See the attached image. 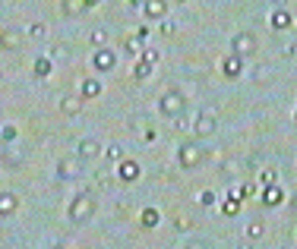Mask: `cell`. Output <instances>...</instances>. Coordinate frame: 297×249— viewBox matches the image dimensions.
Here are the masks:
<instances>
[{"mask_svg": "<svg viewBox=\"0 0 297 249\" xmlns=\"http://www.w3.org/2000/svg\"><path fill=\"white\" fill-rule=\"evenodd\" d=\"M92 214H95V196L92 193H79L67 208V218L73 224H85V221H92Z\"/></svg>", "mask_w": 297, "mask_h": 249, "instance_id": "6da1fadb", "label": "cell"}, {"mask_svg": "<svg viewBox=\"0 0 297 249\" xmlns=\"http://www.w3.org/2000/svg\"><path fill=\"white\" fill-rule=\"evenodd\" d=\"M158 110H161L164 117H174V120H177L183 110H187V98H183V92H177V89L164 92L161 101H158Z\"/></svg>", "mask_w": 297, "mask_h": 249, "instance_id": "7a4b0ae2", "label": "cell"}, {"mask_svg": "<svg viewBox=\"0 0 297 249\" xmlns=\"http://www.w3.org/2000/svg\"><path fill=\"white\" fill-rule=\"evenodd\" d=\"M92 66H95V73L114 70V66H117V54H114V50H108V48H98L92 54Z\"/></svg>", "mask_w": 297, "mask_h": 249, "instance_id": "3957f363", "label": "cell"}, {"mask_svg": "<svg viewBox=\"0 0 297 249\" xmlns=\"http://www.w3.org/2000/svg\"><path fill=\"white\" fill-rule=\"evenodd\" d=\"M231 50H234V54H240V57L256 54V38H253L250 32H240V35H234V41H231Z\"/></svg>", "mask_w": 297, "mask_h": 249, "instance_id": "277c9868", "label": "cell"}, {"mask_svg": "<svg viewBox=\"0 0 297 249\" xmlns=\"http://www.w3.org/2000/svg\"><path fill=\"white\" fill-rule=\"evenodd\" d=\"M199 158H203V151H199V145L193 142H187V145H180V151H177V161H180V167H196L199 164Z\"/></svg>", "mask_w": 297, "mask_h": 249, "instance_id": "5b68a950", "label": "cell"}, {"mask_svg": "<svg viewBox=\"0 0 297 249\" xmlns=\"http://www.w3.org/2000/svg\"><path fill=\"white\" fill-rule=\"evenodd\" d=\"M222 73H224V79H237V76L243 73V57L231 50V57L222 60Z\"/></svg>", "mask_w": 297, "mask_h": 249, "instance_id": "8992f818", "label": "cell"}, {"mask_svg": "<svg viewBox=\"0 0 297 249\" xmlns=\"http://www.w3.org/2000/svg\"><path fill=\"white\" fill-rule=\"evenodd\" d=\"M215 126H218V120H215V114L212 110H203V114L196 117V123H193V130H196V136H212L215 133Z\"/></svg>", "mask_w": 297, "mask_h": 249, "instance_id": "52a82bcc", "label": "cell"}, {"mask_svg": "<svg viewBox=\"0 0 297 249\" xmlns=\"http://www.w3.org/2000/svg\"><path fill=\"white\" fill-rule=\"evenodd\" d=\"M79 161H82V158H79ZM79 161H70V158H64V161L57 164V177H60V180H76V177H79V170H82Z\"/></svg>", "mask_w": 297, "mask_h": 249, "instance_id": "ba28073f", "label": "cell"}, {"mask_svg": "<svg viewBox=\"0 0 297 249\" xmlns=\"http://www.w3.org/2000/svg\"><path fill=\"white\" fill-rule=\"evenodd\" d=\"M101 151H104V149H101V145L95 142V139H82V142H79V149H76V154H79L82 161H95Z\"/></svg>", "mask_w": 297, "mask_h": 249, "instance_id": "9c48e42d", "label": "cell"}, {"mask_svg": "<svg viewBox=\"0 0 297 249\" xmlns=\"http://www.w3.org/2000/svg\"><path fill=\"white\" fill-rule=\"evenodd\" d=\"M117 180H124V183L139 180V164H136V161H120V164H117Z\"/></svg>", "mask_w": 297, "mask_h": 249, "instance_id": "30bf717a", "label": "cell"}, {"mask_svg": "<svg viewBox=\"0 0 297 249\" xmlns=\"http://www.w3.org/2000/svg\"><path fill=\"white\" fill-rule=\"evenodd\" d=\"M143 10H146V19H161L168 13V0H146Z\"/></svg>", "mask_w": 297, "mask_h": 249, "instance_id": "8fae6325", "label": "cell"}, {"mask_svg": "<svg viewBox=\"0 0 297 249\" xmlns=\"http://www.w3.org/2000/svg\"><path fill=\"white\" fill-rule=\"evenodd\" d=\"M294 25V19H291V13L288 10H282V6H278V10L272 13V29H278V32H285V29H291Z\"/></svg>", "mask_w": 297, "mask_h": 249, "instance_id": "7c38bea8", "label": "cell"}, {"mask_svg": "<svg viewBox=\"0 0 297 249\" xmlns=\"http://www.w3.org/2000/svg\"><path fill=\"white\" fill-rule=\"evenodd\" d=\"M60 110H64V114H70V117H73V114H79V110H82V98L67 95L64 101H60Z\"/></svg>", "mask_w": 297, "mask_h": 249, "instance_id": "4fadbf2b", "label": "cell"}, {"mask_svg": "<svg viewBox=\"0 0 297 249\" xmlns=\"http://www.w3.org/2000/svg\"><path fill=\"white\" fill-rule=\"evenodd\" d=\"M263 202H266V205H282V190H278L275 183H269L266 193H263Z\"/></svg>", "mask_w": 297, "mask_h": 249, "instance_id": "5bb4252c", "label": "cell"}, {"mask_svg": "<svg viewBox=\"0 0 297 249\" xmlns=\"http://www.w3.org/2000/svg\"><path fill=\"white\" fill-rule=\"evenodd\" d=\"M101 95V82L98 79H85L82 82V98H98Z\"/></svg>", "mask_w": 297, "mask_h": 249, "instance_id": "9a60e30c", "label": "cell"}, {"mask_svg": "<svg viewBox=\"0 0 297 249\" xmlns=\"http://www.w3.org/2000/svg\"><path fill=\"white\" fill-rule=\"evenodd\" d=\"M16 202H19V199H16L13 193H3V199H0V211H3V214H13V211H16Z\"/></svg>", "mask_w": 297, "mask_h": 249, "instance_id": "2e32d148", "label": "cell"}, {"mask_svg": "<svg viewBox=\"0 0 297 249\" xmlns=\"http://www.w3.org/2000/svg\"><path fill=\"white\" fill-rule=\"evenodd\" d=\"M133 76H136L139 82H143L146 76H152V63H148V60H139V63L133 66Z\"/></svg>", "mask_w": 297, "mask_h": 249, "instance_id": "e0dca14e", "label": "cell"}, {"mask_svg": "<svg viewBox=\"0 0 297 249\" xmlns=\"http://www.w3.org/2000/svg\"><path fill=\"white\" fill-rule=\"evenodd\" d=\"M263 230H266V224H263L259 218H253L250 227H247V237H250V240H259V237H263Z\"/></svg>", "mask_w": 297, "mask_h": 249, "instance_id": "ac0fdd59", "label": "cell"}, {"mask_svg": "<svg viewBox=\"0 0 297 249\" xmlns=\"http://www.w3.org/2000/svg\"><path fill=\"white\" fill-rule=\"evenodd\" d=\"M48 73H51V60H48V57H38V60H35V76H41V79H45Z\"/></svg>", "mask_w": 297, "mask_h": 249, "instance_id": "d6986e66", "label": "cell"}, {"mask_svg": "<svg viewBox=\"0 0 297 249\" xmlns=\"http://www.w3.org/2000/svg\"><path fill=\"white\" fill-rule=\"evenodd\" d=\"M237 211H240V196L231 193V199L224 202V214H237Z\"/></svg>", "mask_w": 297, "mask_h": 249, "instance_id": "ffe728a7", "label": "cell"}, {"mask_svg": "<svg viewBox=\"0 0 297 249\" xmlns=\"http://www.w3.org/2000/svg\"><path fill=\"white\" fill-rule=\"evenodd\" d=\"M143 224H146V227H155V224H158V211H155V208H146V211H143Z\"/></svg>", "mask_w": 297, "mask_h": 249, "instance_id": "44dd1931", "label": "cell"}, {"mask_svg": "<svg viewBox=\"0 0 297 249\" xmlns=\"http://www.w3.org/2000/svg\"><path fill=\"white\" fill-rule=\"evenodd\" d=\"M120 154H124V151H120V145H117V142L104 149V158H108V161H124V158H120Z\"/></svg>", "mask_w": 297, "mask_h": 249, "instance_id": "7402d4cb", "label": "cell"}, {"mask_svg": "<svg viewBox=\"0 0 297 249\" xmlns=\"http://www.w3.org/2000/svg\"><path fill=\"white\" fill-rule=\"evenodd\" d=\"M29 35H32V38H45V35H48V25H45V22H32Z\"/></svg>", "mask_w": 297, "mask_h": 249, "instance_id": "603a6c76", "label": "cell"}, {"mask_svg": "<svg viewBox=\"0 0 297 249\" xmlns=\"http://www.w3.org/2000/svg\"><path fill=\"white\" fill-rule=\"evenodd\" d=\"M104 41H108V32H104V29H95V32H92V45H95V48H104Z\"/></svg>", "mask_w": 297, "mask_h": 249, "instance_id": "cb8c5ba5", "label": "cell"}, {"mask_svg": "<svg viewBox=\"0 0 297 249\" xmlns=\"http://www.w3.org/2000/svg\"><path fill=\"white\" fill-rule=\"evenodd\" d=\"M275 177H278V170H275V167H266L263 174H259V183L269 186V183H275Z\"/></svg>", "mask_w": 297, "mask_h": 249, "instance_id": "d4e9b609", "label": "cell"}, {"mask_svg": "<svg viewBox=\"0 0 297 249\" xmlns=\"http://www.w3.org/2000/svg\"><path fill=\"white\" fill-rule=\"evenodd\" d=\"M124 50H127V54H139V38H127L124 41Z\"/></svg>", "mask_w": 297, "mask_h": 249, "instance_id": "484cf974", "label": "cell"}, {"mask_svg": "<svg viewBox=\"0 0 297 249\" xmlns=\"http://www.w3.org/2000/svg\"><path fill=\"white\" fill-rule=\"evenodd\" d=\"M199 205H203V208H212V205H215V193H203V196H199Z\"/></svg>", "mask_w": 297, "mask_h": 249, "instance_id": "4316f807", "label": "cell"}, {"mask_svg": "<svg viewBox=\"0 0 297 249\" xmlns=\"http://www.w3.org/2000/svg\"><path fill=\"white\" fill-rule=\"evenodd\" d=\"M234 196H240V199H250V196H253V186H250V183H243L240 190H234Z\"/></svg>", "mask_w": 297, "mask_h": 249, "instance_id": "83f0119b", "label": "cell"}, {"mask_svg": "<svg viewBox=\"0 0 297 249\" xmlns=\"http://www.w3.org/2000/svg\"><path fill=\"white\" fill-rule=\"evenodd\" d=\"M240 167H243L240 161H224V174H237Z\"/></svg>", "mask_w": 297, "mask_h": 249, "instance_id": "f1b7e54d", "label": "cell"}, {"mask_svg": "<svg viewBox=\"0 0 297 249\" xmlns=\"http://www.w3.org/2000/svg\"><path fill=\"white\" fill-rule=\"evenodd\" d=\"M3 139H6V142L16 139V130H13V126H3Z\"/></svg>", "mask_w": 297, "mask_h": 249, "instance_id": "f546056e", "label": "cell"}, {"mask_svg": "<svg viewBox=\"0 0 297 249\" xmlns=\"http://www.w3.org/2000/svg\"><path fill=\"white\" fill-rule=\"evenodd\" d=\"M143 60H148V63H155V60H158V50H146V54H143Z\"/></svg>", "mask_w": 297, "mask_h": 249, "instance_id": "4dcf8cb0", "label": "cell"}, {"mask_svg": "<svg viewBox=\"0 0 297 249\" xmlns=\"http://www.w3.org/2000/svg\"><path fill=\"white\" fill-rule=\"evenodd\" d=\"M285 54H288V57H294V54H297V41H291V45L285 48Z\"/></svg>", "mask_w": 297, "mask_h": 249, "instance_id": "1f68e13d", "label": "cell"}, {"mask_svg": "<svg viewBox=\"0 0 297 249\" xmlns=\"http://www.w3.org/2000/svg\"><path fill=\"white\" fill-rule=\"evenodd\" d=\"M101 0H82V10H92V6H98Z\"/></svg>", "mask_w": 297, "mask_h": 249, "instance_id": "d6a6232c", "label": "cell"}, {"mask_svg": "<svg viewBox=\"0 0 297 249\" xmlns=\"http://www.w3.org/2000/svg\"><path fill=\"white\" fill-rule=\"evenodd\" d=\"M130 6H143V0H130Z\"/></svg>", "mask_w": 297, "mask_h": 249, "instance_id": "836d02e7", "label": "cell"}, {"mask_svg": "<svg viewBox=\"0 0 297 249\" xmlns=\"http://www.w3.org/2000/svg\"><path fill=\"white\" fill-rule=\"evenodd\" d=\"M272 3H275V6H285V3H288V0H272Z\"/></svg>", "mask_w": 297, "mask_h": 249, "instance_id": "e575fe53", "label": "cell"}, {"mask_svg": "<svg viewBox=\"0 0 297 249\" xmlns=\"http://www.w3.org/2000/svg\"><path fill=\"white\" fill-rule=\"evenodd\" d=\"M294 123H297V110H294Z\"/></svg>", "mask_w": 297, "mask_h": 249, "instance_id": "d590c367", "label": "cell"}, {"mask_svg": "<svg viewBox=\"0 0 297 249\" xmlns=\"http://www.w3.org/2000/svg\"><path fill=\"white\" fill-rule=\"evenodd\" d=\"M177 3H187V0H177Z\"/></svg>", "mask_w": 297, "mask_h": 249, "instance_id": "8d00e7d4", "label": "cell"}]
</instances>
